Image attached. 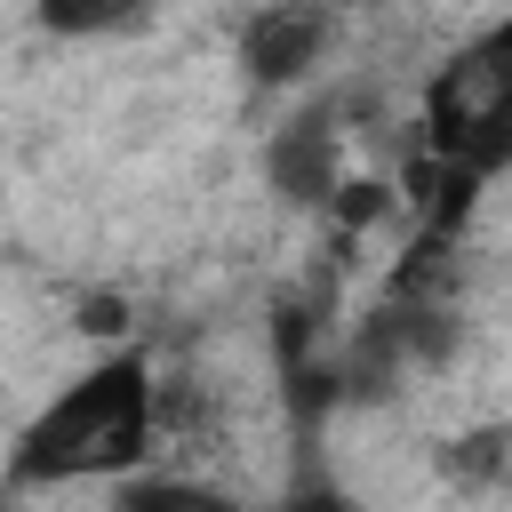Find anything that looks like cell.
I'll return each instance as SVG.
<instances>
[{
    "instance_id": "cell-1",
    "label": "cell",
    "mask_w": 512,
    "mask_h": 512,
    "mask_svg": "<svg viewBox=\"0 0 512 512\" xmlns=\"http://www.w3.org/2000/svg\"><path fill=\"white\" fill-rule=\"evenodd\" d=\"M152 456H160V376L136 344H120L24 416L8 448V480L16 488H104V480L120 488Z\"/></svg>"
},
{
    "instance_id": "cell-2",
    "label": "cell",
    "mask_w": 512,
    "mask_h": 512,
    "mask_svg": "<svg viewBox=\"0 0 512 512\" xmlns=\"http://www.w3.org/2000/svg\"><path fill=\"white\" fill-rule=\"evenodd\" d=\"M416 128H424V176L440 184H496L512 160V32L488 24L472 40H456L424 96H416Z\"/></svg>"
},
{
    "instance_id": "cell-3",
    "label": "cell",
    "mask_w": 512,
    "mask_h": 512,
    "mask_svg": "<svg viewBox=\"0 0 512 512\" xmlns=\"http://www.w3.org/2000/svg\"><path fill=\"white\" fill-rule=\"evenodd\" d=\"M328 40H336V0H256L232 56L256 88H288L328 56Z\"/></svg>"
},
{
    "instance_id": "cell-4",
    "label": "cell",
    "mask_w": 512,
    "mask_h": 512,
    "mask_svg": "<svg viewBox=\"0 0 512 512\" xmlns=\"http://www.w3.org/2000/svg\"><path fill=\"white\" fill-rule=\"evenodd\" d=\"M264 176H272L280 200L328 208V200H336V112H304V120H288V128L264 144Z\"/></svg>"
},
{
    "instance_id": "cell-5",
    "label": "cell",
    "mask_w": 512,
    "mask_h": 512,
    "mask_svg": "<svg viewBox=\"0 0 512 512\" xmlns=\"http://www.w3.org/2000/svg\"><path fill=\"white\" fill-rule=\"evenodd\" d=\"M112 512H248V504L200 472H128Z\"/></svg>"
},
{
    "instance_id": "cell-6",
    "label": "cell",
    "mask_w": 512,
    "mask_h": 512,
    "mask_svg": "<svg viewBox=\"0 0 512 512\" xmlns=\"http://www.w3.org/2000/svg\"><path fill=\"white\" fill-rule=\"evenodd\" d=\"M152 0H32V16L56 32V40H104V32H128Z\"/></svg>"
},
{
    "instance_id": "cell-7",
    "label": "cell",
    "mask_w": 512,
    "mask_h": 512,
    "mask_svg": "<svg viewBox=\"0 0 512 512\" xmlns=\"http://www.w3.org/2000/svg\"><path fill=\"white\" fill-rule=\"evenodd\" d=\"M272 512H368V504H360L352 488H336L328 472H304V480H296V488H288Z\"/></svg>"
}]
</instances>
